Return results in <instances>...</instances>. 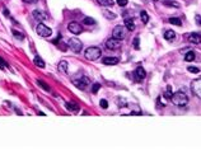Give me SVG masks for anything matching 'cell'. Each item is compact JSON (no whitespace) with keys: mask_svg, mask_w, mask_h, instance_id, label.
I'll return each mask as SVG.
<instances>
[{"mask_svg":"<svg viewBox=\"0 0 201 150\" xmlns=\"http://www.w3.org/2000/svg\"><path fill=\"white\" fill-rule=\"evenodd\" d=\"M171 101H172L173 104L178 106V107H183V106H186L188 103V97L187 94L185 92H182V90H178V92L173 93L172 94V98H171Z\"/></svg>","mask_w":201,"mask_h":150,"instance_id":"1","label":"cell"},{"mask_svg":"<svg viewBox=\"0 0 201 150\" xmlns=\"http://www.w3.org/2000/svg\"><path fill=\"white\" fill-rule=\"evenodd\" d=\"M100 55H102V51H100L99 47L93 46V47H88V48L85 50V57L90 61L98 60V59L100 57Z\"/></svg>","mask_w":201,"mask_h":150,"instance_id":"2","label":"cell"},{"mask_svg":"<svg viewBox=\"0 0 201 150\" xmlns=\"http://www.w3.org/2000/svg\"><path fill=\"white\" fill-rule=\"evenodd\" d=\"M67 46H69L70 50H71L73 52H75V54H79V52L83 50V43L80 42V40H78V38H75V37L69 38V41H67Z\"/></svg>","mask_w":201,"mask_h":150,"instance_id":"3","label":"cell"},{"mask_svg":"<svg viewBox=\"0 0 201 150\" xmlns=\"http://www.w3.org/2000/svg\"><path fill=\"white\" fill-rule=\"evenodd\" d=\"M36 32H37L38 36H41V37H43V38L50 37V36H51V33H52L51 28L47 27V26H45L43 23H38L37 27H36Z\"/></svg>","mask_w":201,"mask_h":150,"instance_id":"4","label":"cell"},{"mask_svg":"<svg viewBox=\"0 0 201 150\" xmlns=\"http://www.w3.org/2000/svg\"><path fill=\"white\" fill-rule=\"evenodd\" d=\"M73 84L75 85L76 88H79L80 90H84L85 88L88 87V84H89V79H88V76H80V78H73Z\"/></svg>","mask_w":201,"mask_h":150,"instance_id":"5","label":"cell"},{"mask_svg":"<svg viewBox=\"0 0 201 150\" xmlns=\"http://www.w3.org/2000/svg\"><path fill=\"white\" fill-rule=\"evenodd\" d=\"M112 37L122 41L123 38L126 37V29H125V26H116V27L113 28V31H112Z\"/></svg>","mask_w":201,"mask_h":150,"instance_id":"6","label":"cell"},{"mask_svg":"<svg viewBox=\"0 0 201 150\" xmlns=\"http://www.w3.org/2000/svg\"><path fill=\"white\" fill-rule=\"evenodd\" d=\"M191 90L197 98L201 99V79H195V80H192Z\"/></svg>","mask_w":201,"mask_h":150,"instance_id":"7","label":"cell"},{"mask_svg":"<svg viewBox=\"0 0 201 150\" xmlns=\"http://www.w3.org/2000/svg\"><path fill=\"white\" fill-rule=\"evenodd\" d=\"M121 45H122L121 40H117V38H113V37L106 41V47H107L108 50H119Z\"/></svg>","mask_w":201,"mask_h":150,"instance_id":"8","label":"cell"},{"mask_svg":"<svg viewBox=\"0 0 201 150\" xmlns=\"http://www.w3.org/2000/svg\"><path fill=\"white\" fill-rule=\"evenodd\" d=\"M67 29H69L73 34H79L83 32V27L78 22H70L69 24H67Z\"/></svg>","mask_w":201,"mask_h":150,"instance_id":"9","label":"cell"},{"mask_svg":"<svg viewBox=\"0 0 201 150\" xmlns=\"http://www.w3.org/2000/svg\"><path fill=\"white\" fill-rule=\"evenodd\" d=\"M134 76H135V79H136V81H141L146 76V73H145V70L143 69L141 66H139L135 69V73H134Z\"/></svg>","mask_w":201,"mask_h":150,"instance_id":"10","label":"cell"},{"mask_svg":"<svg viewBox=\"0 0 201 150\" xmlns=\"http://www.w3.org/2000/svg\"><path fill=\"white\" fill-rule=\"evenodd\" d=\"M32 15H33V18L37 20V22H40V23H42L43 20H46L47 19V15L43 11H41V10H34L33 13H32Z\"/></svg>","mask_w":201,"mask_h":150,"instance_id":"11","label":"cell"},{"mask_svg":"<svg viewBox=\"0 0 201 150\" xmlns=\"http://www.w3.org/2000/svg\"><path fill=\"white\" fill-rule=\"evenodd\" d=\"M188 42L194 43V45H199V43H201V34L199 33H191L190 36L187 37Z\"/></svg>","mask_w":201,"mask_h":150,"instance_id":"12","label":"cell"},{"mask_svg":"<svg viewBox=\"0 0 201 150\" xmlns=\"http://www.w3.org/2000/svg\"><path fill=\"white\" fill-rule=\"evenodd\" d=\"M103 64L105 65H116L119 64V59L115 57V56H107V57H103Z\"/></svg>","mask_w":201,"mask_h":150,"instance_id":"13","label":"cell"},{"mask_svg":"<svg viewBox=\"0 0 201 150\" xmlns=\"http://www.w3.org/2000/svg\"><path fill=\"white\" fill-rule=\"evenodd\" d=\"M164 38L168 41V42H173V41L176 40V32L172 31V29H169V31H165Z\"/></svg>","mask_w":201,"mask_h":150,"instance_id":"14","label":"cell"},{"mask_svg":"<svg viewBox=\"0 0 201 150\" xmlns=\"http://www.w3.org/2000/svg\"><path fill=\"white\" fill-rule=\"evenodd\" d=\"M65 107H66L67 111H71V112H78L79 111V106L75 103H71V102H70V103L67 102V103L65 104Z\"/></svg>","mask_w":201,"mask_h":150,"instance_id":"15","label":"cell"},{"mask_svg":"<svg viewBox=\"0 0 201 150\" xmlns=\"http://www.w3.org/2000/svg\"><path fill=\"white\" fill-rule=\"evenodd\" d=\"M97 3L102 7H113L115 0H97Z\"/></svg>","mask_w":201,"mask_h":150,"instance_id":"16","label":"cell"},{"mask_svg":"<svg viewBox=\"0 0 201 150\" xmlns=\"http://www.w3.org/2000/svg\"><path fill=\"white\" fill-rule=\"evenodd\" d=\"M125 27L127 28L129 31H134V29H135V23L132 22V19L126 18L125 19Z\"/></svg>","mask_w":201,"mask_h":150,"instance_id":"17","label":"cell"},{"mask_svg":"<svg viewBox=\"0 0 201 150\" xmlns=\"http://www.w3.org/2000/svg\"><path fill=\"white\" fill-rule=\"evenodd\" d=\"M67 67H69V64L66 61H60L59 63V70L63 73H67Z\"/></svg>","mask_w":201,"mask_h":150,"instance_id":"18","label":"cell"},{"mask_svg":"<svg viewBox=\"0 0 201 150\" xmlns=\"http://www.w3.org/2000/svg\"><path fill=\"white\" fill-rule=\"evenodd\" d=\"M164 5H168V7H173V8H179L181 4L178 1H174V0H165Z\"/></svg>","mask_w":201,"mask_h":150,"instance_id":"19","label":"cell"},{"mask_svg":"<svg viewBox=\"0 0 201 150\" xmlns=\"http://www.w3.org/2000/svg\"><path fill=\"white\" fill-rule=\"evenodd\" d=\"M33 63L36 64L37 66H40V67H45V61L42 60L40 56H34V59H33Z\"/></svg>","mask_w":201,"mask_h":150,"instance_id":"20","label":"cell"},{"mask_svg":"<svg viewBox=\"0 0 201 150\" xmlns=\"http://www.w3.org/2000/svg\"><path fill=\"white\" fill-rule=\"evenodd\" d=\"M140 18H141V22H143L144 24H146V23L149 22V15H148V13L145 10H143L140 13Z\"/></svg>","mask_w":201,"mask_h":150,"instance_id":"21","label":"cell"},{"mask_svg":"<svg viewBox=\"0 0 201 150\" xmlns=\"http://www.w3.org/2000/svg\"><path fill=\"white\" fill-rule=\"evenodd\" d=\"M169 23H172V24H174V26H181L182 20L179 18H177V17H172V18H169Z\"/></svg>","mask_w":201,"mask_h":150,"instance_id":"22","label":"cell"},{"mask_svg":"<svg viewBox=\"0 0 201 150\" xmlns=\"http://www.w3.org/2000/svg\"><path fill=\"white\" fill-rule=\"evenodd\" d=\"M172 87H171V85H168V87H167V90H165V93H164V97H165V98H167V99H169V101H171V98H172Z\"/></svg>","mask_w":201,"mask_h":150,"instance_id":"23","label":"cell"},{"mask_svg":"<svg viewBox=\"0 0 201 150\" xmlns=\"http://www.w3.org/2000/svg\"><path fill=\"white\" fill-rule=\"evenodd\" d=\"M195 60V52H187V54L185 55V61H194Z\"/></svg>","mask_w":201,"mask_h":150,"instance_id":"24","label":"cell"},{"mask_svg":"<svg viewBox=\"0 0 201 150\" xmlns=\"http://www.w3.org/2000/svg\"><path fill=\"white\" fill-rule=\"evenodd\" d=\"M103 14L106 15V18H107V19H115V18H116V14H115V13H111V11L105 10V11H103Z\"/></svg>","mask_w":201,"mask_h":150,"instance_id":"25","label":"cell"},{"mask_svg":"<svg viewBox=\"0 0 201 150\" xmlns=\"http://www.w3.org/2000/svg\"><path fill=\"white\" fill-rule=\"evenodd\" d=\"M187 70L190 73H192V74H199V73H200V69H199V67H196V66H188Z\"/></svg>","mask_w":201,"mask_h":150,"instance_id":"26","label":"cell"},{"mask_svg":"<svg viewBox=\"0 0 201 150\" xmlns=\"http://www.w3.org/2000/svg\"><path fill=\"white\" fill-rule=\"evenodd\" d=\"M37 84H38V85H41V87H42L43 89L46 90V92H50V87L45 83V81H42V80H37Z\"/></svg>","mask_w":201,"mask_h":150,"instance_id":"27","label":"cell"},{"mask_svg":"<svg viewBox=\"0 0 201 150\" xmlns=\"http://www.w3.org/2000/svg\"><path fill=\"white\" fill-rule=\"evenodd\" d=\"M84 24H96V20L90 17H85L84 18Z\"/></svg>","mask_w":201,"mask_h":150,"instance_id":"28","label":"cell"},{"mask_svg":"<svg viewBox=\"0 0 201 150\" xmlns=\"http://www.w3.org/2000/svg\"><path fill=\"white\" fill-rule=\"evenodd\" d=\"M99 104H100V107H102L103 110H107V108H108V102L106 101V99H100Z\"/></svg>","mask_w":201,"mask_h":150,"instance_id":"29","label":"cell"},{"mask_svg":"<svg viewBox=\"0 0 201 150\" xmlns=\"http://www.w3.org/2000/svg\"><path fill=\"white\" fill-rule=\"evenodd\" d=\"M99 88H100V84H99V83H94V84H93V87H92V92L96 94V93L99 90Z\"/></svg>","mask_w":201,"mask_h":150,"instance_id":"30","label":"cell"},{"mask_svg":"<svg viewBox=\"0 0 201 150\" xmlns=\"http://www.w3.org/2000/svg\"><path fill=\"white\" fill-rule=\"evenodd\" d=\"M13 34L16 36V38H18V40H24V36H23L22 33H19V32H17V31H13Z\"/></svg>","mask_w":201,"mask_h":150,"instance_id":"31","label":"cell"},{"mask_svg":"<svg viewBox=\"0 0 201 150\" xmlns=\"http://www.w3.org/2000/svg\"><path fill=\"white\" fill-rule=\"evenodd\" d=\"M117 1V4L120 5V7H126V5H127V0H116Z\"/></svg>","mask_w":201,"mask_h":150,"instance_id":"32","label":"cell"},{"mask_svg":"<svg viewBox=\"0 0 201 150\" xmlns=\"http://www.w3.org/2000/svg\"><path fill=\"white\" fill-rule=\"evenodd\" d=\"M5 67H8V64L0 57V69H5Z\"/></svg>","mask_w":201,"mask_h":150,"instance_id":"33","label":"cell"},{"mask_svg":"<svg viewBox=\"0 0 201 150\" xmlns=\"http://www.w3.org/2000/svg\"><path fill=\"white\" fill-rule=\"evenodd\" d=\"M134 47H135L136 50L140 48V47H139V37H135V38H134Z\"/></svg>","mask_w":201,"mask_h":150,"instance_id":"34","label":"cell"},{"mask_svg":"<svg viewBox=\"0 0 201 150\" xmlns=\"http://www.w3.org/2000/svg\"><path fill=\"white\" fill-rule=\"evenodd\" d=\"M195 19H196V23L199 26H201V15H199V14H197L196 17H195Z\"/></svg>","mask_w":201,"mask_h":150,"instance_id":"35","label":"cell"},{"mask_svg":"<svg viewBox=\"0 0 201 150\" xmlns=\"http://www.w3.org/2000/svg\"><path fill=\"white\" fill-rule=\"evenodd\" d=\"M24 3H36L37 0H23Z\"/></svg>","mask_w":201,"mask_h":150,"instance_id":"36","label":"cell"},{"mask_svg":"<svg viewBox=\"0 0 201 150\" xmlns=\"http://www.w3.org/2000/svg\"><path fill=\"white\" fill-rule=\"evenodd\" d=\"M4 14H5V15H7V17H9V11H8L7 9H5V10H4Z\"/></svg>","mask_w":201,"mask_h":150,"instance_id":"37","label":"cell"},{"mask_svg":"<svg viewBox=\"0 0 201 150\" xmlns=\"http://www.w3.org/2000/svg\"><path fill=\"white\" fill-rule=\"evenodd\" d=\"M154 1H158V0H154Z\"/></svg>","mask_w":201,"mask_h":150,"instance_id":"38","label":"cell"}]
</instances>
